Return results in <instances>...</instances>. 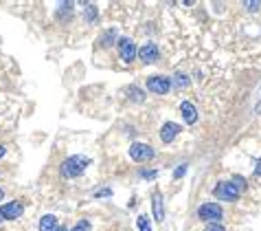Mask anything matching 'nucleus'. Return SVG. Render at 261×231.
Wrapping results in <instances>:
<instances>
[{"label":"nucleus","instance_id":"obj_26","mask_svg":"<svg viewBox=\"0 0 261 231\" xmlns=\"http://www.w3.org/2000/svg\"><path fill=\"white\" fill-rule=\"evenodd\" d=\"M255 174H257V176H261V159L257 161V165H255Z\"/></svg>","mask_w":261,"mask_h":231},{"label":"nucleus","instance_id":"obj_19","mask_svg":"<svg viewBox=\"0 0 261 231\" xmlns=\"http://www.w3.org/2000/svg\"><path fill=\"white\" fill-rule=\"evenodd\" d=\"M138 176L145 178V181H154V178H158V169H141Z\"/></svg>","mask_w":261,"mask_h":231},{"label":"nucleus","instance_id":"obj_18","mask_svg":"<svg viewBox=\"0 0 261 231\" xmlns=\"http://www.w3.org/2000/svg\"><path fill=\"white\" fill-rule=\"evenodd\" d=\"M136 227H138V231H151L149 220H147V216H143V213L136 218Z\"/></svg>","mask_w":261,"mask_h":231},{"label":"nucleus","instance_id":"obj_24","mask_svg":"<svg viewBox=\"0 0 261 231\" xmlns=\"http://www.w3.org/2000/svg\"><path fill=\"white\" fill-rule=\"evenodd\" d=\"M185 172H186V163H182L180 168L173 172V178H182V176H185Z\"/></svg>","mask_w":261,"mask_h":231},{"label":"nucleus","instance_id":"obj_28","mask_svg":"<svg viewBox=\"0 0 261 231\" xmlns=\"http://www.w3.org/2000/svg\"><path fill=\"white\" fill-rule=\"evenodd\" d=\"M5 198V189H2V187H0V200Z\"/></svg>","mask_w":261,"mask_h":231},{"label":"nucleus","instance_id":"obj_8","mask_svg":"<svg viewBox=\"0 0 261 231\" xmlns=\"http://www.w3.org/2000/svg\"><path fill=\"white\" fill-rule=\"evenodd\" d=\"M0 213H2L5 220H18V218L24 213V205L20 203V200H11V203H7L5 207H0Z\"/></svg>","mask_w":261,"mask_h":231},{"label":"nucleus","instance_id":"obj_30","mask_svg":"<svg viewBox=\"0 0 261 231\" xmlns=\"http://www.w3.org/2000/svg\"><path fill=\"white\" fill-rule=\"evenodd\" d=\"M2 220H5V218H2V213H0V222H2Z\"/></svg>","mask_w":261,"mask_h":231},{"label":"nucleus","instance_id":"obj_5","mask_svg":"<svg viewBox=\"0 0 261 231\" xmlns=\"http://www.w3.org/2000/svg\"><path fill=\"white\" fill-rule=\"evenodd\" d=\"M224 216V209L217 203H202L198 207V218L204 222H220Z\"/></svg>","mask_w":261,"mask_h":231},{"label":"nucleus","instance_id":"obj_23","mask_svg":"<svg viewBox=\"0 0 261 231\" xmlns=\"http://www.w3.org/2000/svg\"><path fill=\"white\" fill-rule=\"evenodd\" d=\"M243 9H248V11H252V14H257V11L261 9V2H246V5H243Z\"/></svg>","mask_w":261,"mask_h":231},{"label":"nucleus","instance_id":"obj_17","mask_svg":"<svg viewBox=\"0 0 261 231\" xmlns=\"http://www.w3.org/2000/svg\"><path fill=\"white\" fill-rule=\"evenodd\" d=\"M84 20H86V22H94V20H97V7H94V5H86Z\"/></svg>","mask_w":261,"mask_h":231},{"label":"nucleus","instance_id":"obj_20","mask_svg":"<svg viewBox=\"0 0 261 231\" xmlns=\"http://www.w3.org/2000/svg\"><path fill=\"white\" fill-rule=\"evenodd\" d=\"M230 181H233V183H235V185H237V187H239V191H246L248 183H246V178H243V176H239V174H235V176H233V178H230Z\"/></svg>","mask_w":261,"mask_h":231},{"label":"nucleus","instance_id":"obj_21","mask_svg":"<svg viewBox=\"0 0 261 231\" xmlns=\"http://www.w3.org/2000/svg\"><path fill=\"white\" fill-rule=\"evenodd\" d=\"M93 229V225H90V220H79L75 227H73L71 231H90Z\"/></svg>","mask_w":261,"mask_h":231},{"label":"nucleus","instance_id":"obj_14","mask_svg":"<svg viewBox=\"0 0 261 231\" xmlns=\"http://www.w3.org/2000/svg\"><path fill=\"white\" fill-rule=\"evenodd\" d=\"M57 218L53 213H46V216L40 218V231H57Z\"/></svg>","mask_w":261,"mask_h":231},{"label":"nucleus","instance_id":"obj_7","mask_svg":"<svg viewBox=\"0 0 261 231\" xmlns=\"http://www.w3.org/2000/svg\"><path fill=\"white\" fill-rule=\"evenodd\" d=\"M136 58H141L143 64H154V62H158V58H160L158 44H154V42H147V44H143L141 49H138V55H136Z\"/></svg>","mask_w":261,"mask_h":231},{"label":"nucleus","instance_id":"obj_11","mask_svg":"<svg viewBox=\"0 0 261 231\" xmlns=\"http://www.w3.org/2000/svg\"><path fill=\"white\" fill-rule=\"evenodd\" d=\"M151 211H154V218L158 222H163L165 218V207H163V196H160V191H156L154 196H151Z\"/></svg>","mask_w":261,"mask_h":231},{"label":"nucleus","instance_id":"obj_6","mask_svg":"<svg viewBox=\"0 0 261 231\" xmlns=\"http://www.w3.org/2000/svg\"><path fill=\"white\" fill-rule=\"evenodd\" d=\"M147 90L154 95H167L171 90V80L165 75H151L147 80Z\"/></svg>","mask_w":261,"mask_h":231},{"label":"nucleus","instance_id":"obj_15","mask_svg":"<svg viewBox=\"0 0 261 231\" xmlns=\"http://www.w3.org/2000/svg\"><path fill=\"white\" fill-rule=\"evenodd\" d=\"M189 84H191V77L186 73H176L171 80V86H178V88H186Z\"/></svg>","mask_w":261,"mask_h":231},{"label":"nucleus","instance_id":"obj_9","mask_svg":"<svg viewBox=\"0 0 261 231\" xmlns=\"http://www.w3.org/2000/svg\"><path fill=\"white\" fill-rule=\"evenodd\" d=\"M180 132H182L180 126L173 124V121H167V124H163V128H160V141H163V143H171Z\"/></svg>","mask_w":261,"mask_h":231},{"label":"nucleus","instance_id":"obj_25","mask_svg":"<svg viewBox=\"0 0 261 231\" xmlns=\"http://www.w3.org/2000/svg\"><path fill=\"white\" fill-rule=\"evenodd\" d=\"M94 196H97V198H101V196H112V189H108L106 187V191H97Z\"/></svg>","mask_w":261,"mask_h":231},{"label":"nucleus","instance_id":"obj_4","mask_svg":"<svg viewBox=\"0 0 261 231\" xmlns=\"http://www.w3.org/2000/svg\"><path fill=\"white\" fill-rule=\"evenodd\" d=\"M116 49H119V58L123 60L125 64H132L138 55V46L134 44L132 38H125V36L119 38V40H116Z\"/></svg>","mask_w":261,"mask_h":231},{"label":"nucleus","instance_id":"obj_13","mask_svg":"<svg viewBox=\"0 0 261 231\" xmlns=\"http://www.w3.org/2000/svg\"><path fill=\"white\" fill-rule=\"evenodd\" d=\"M73 2H59L57 7V20L59 22H68V20H73Z\"/></svg>","mask_w":261,"mask_h":231},{"label":"nucleus","instance_id":"obj_29","mask_svg":"<svg viewBox=\"0 0 261 231\" xmlns=\"http://www.w3.org/2000/svg\"><path fill=\"white\" fill-rule=\"evenodd\" d=\"M57 231H68V229H66V227H57Z\"/></svg>","mask_w":261,"mask_h":231},{"label":"nucleus","instance_id":"obj_16","mask_svg":"<svg viewBox=\"0 0 261 231\" xmlns=\"http://www.w3.org/2000/svg\"><path fill=\"white\" fill-rule=\"evenodd\" d=\"M116 40H119V36H116V29H108V33L101 38V44L106 46V49H110V46L114 44Z\"/></svg>","mask_w":261,"mask_h":231},{"label":"nucleus","instance_id":"obj_1","mask_svg":"<svg viewBox=\"0 0 261 231\" xmlns=\"http://www.w3.org/2000/svg\"><path fill=\"white\" fill-rule=\"evenodd\" d=\"M90 165V159L84 154H73L68 156V159L62 161V165H59V172H62L64 178H79L81 174L86 172V168Z\"/></svg>","mask_w":261,"mask_h":231},{"label":"nucleus","instance_id":"obj_2","mask_svg":"<svg viewBox=\"0 0 261 231\" xmlns=\"http://www.w3.org/2000/svg\"><path fill=\"white\" fill-rule=\"evenodd\" d=\"M213 194H215V198L224 200V203H235V200H239L242 191L233 181H220L215 185V189H213Z\"/></svg>","mask_w":261,"mask_h":231},{"label":"nucleus","instance_id":"obj_22","mask_svg":"<svg viewBox=\"0 0 261 231\" xmlns=\"http://www.w3.org/2000/svg\"><path fill=\"white\" fill-rule=\"evenodd\" d=\"M204 231H226L224 225H220V222H208L206 227H204Z\"/></svg>","mask_w":261,"mask_h":231},{"label":"nucleus","instance_id":"obj_12","mask_svg":"<svg viewBox=\"0 0 261 231\" xmlns=\"http://www.w3.org/2000/svg\"><path fill=\"white\" fill-rule=\"evenodd\" d=\"M125 97H128L130 102H134V104H143L145 102V90H143L141 86L132 84V86H128V90H125Z\"/></svg>","mask_w":261,"mask_h":231},{"label":"nucleus","instance_id":"obj_3","mask_svg":"<svg viewBox=\"0 0 261 231\" xmlns=\"http://www.w3.org/2000/svg\"><path fill=\"white\" fill-rule=\"evenodd\" d=\"M128 154H130V159L134 161V163H149L151 159L156 156V152H154V147L149 146V143H132L130 146V150H128Z\"/></svg>","mask_w":261,"mask_h":231},{"label":"nucleus","instance_id":"obj_27","mask_svg":"<svg viewBox=\"0 0 261 231\" xmlns=\"http://www.w3.org/2000/svg\"><path fill=\"white\" fill-rule=\"evenodd\" d=\"M7 154V150H5V147H2V146H0V159H2V156H5Z\"/></svg>","mask_w":261,"mask_h":231},{"label":"nucleus","instance_id":"obj_10","mask_svg":"<svg viewBox=\"0 0 261 231\" xmlns=\"http://www.w3.org/2000/svg\"><path fill=\"white\" fill-rule=\"evenodd\" d=\"M180 112H182V119H185L186 124H195V121H198V108L193 106V102H182Z\"/></svg>","mask_w":261,"mask_h":231}]
</instances>
